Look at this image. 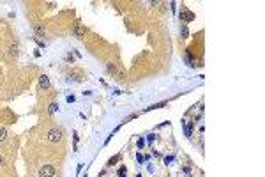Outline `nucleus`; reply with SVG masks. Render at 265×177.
Here are the masks:
<instances>
[{"instance_id": "9d476101", "label": "nucleus", "mask_w": 265, "mask_h": 177, "mask_svg": "<svg viewBox=\"0 0 265 177\" xmlns=\"http://www.w3.org/2000/svg\"><path fill=\"white\" fill-rule=\"evenodd\" d=\"M57 110H58V105H57V103H51V105H50V108H48V113H50V115H53Z\"/></svg>"}, {"instance_id": "1a4fd4ad", "label": "nucleus", "mask_w": 265, "mask_h": 177, "mask_svg": "<svg viewBox=\"0 0 265 177\" xmlns=\"http://www.w3.org/2000/svg\"><path fill=\"white\" fill-rule=\"evenodd\" d=\"M5 138H7V129H5V128H2V126H0V142H4V140H5Z\"/></svg>"}, {"instance_id": "6e6552de", "label": "nucleus", "mask_w": 265, "mask_h": 177, "mask_svg": "<svg viewBox=\"0 0 265 177\" xmlns=\"http://www.w3.org/2000/svg\"><path fill=\"white\" fill-rule=\"evenodd\" d=\"M180 18H182V20H193V18H195V14L184 11V13H180Z\"/></svg>"}, {"instance_id": "f03ea898", "label": "nucleus", "mask_w": 265, "mask_h": 177, "mask_svg": "<svg viewBox=\"0 0 265 177\" xmlns=\"http://www.w3.org/2000/svg\"><path fill=\"white\" fill-rule=\"evenodd\" d=\"M39 177H55V168L51 165H44L39 170Z\"/></svg>"}, {"instance_id": "20e7f679", "label": "nucleus", "mask_w": 265, "mask_h": 177, "mask_svg": "<svg viewBox=\"0 0 265 177\" xmlns=\"http://www.w3.org/2000/svg\"><path fill=\"white\" fill-rule=\"evenodd\" d=\"M73 36H76L78 39H81V37L85 36V27H83V25H76L74 30H73Z\"/></svg>"}, {"instance_id": "4468645a", "label": "nucleus", "mask_w": 265, "mask_h": 177, "mask_svg": "<svg viewBox=\"0 0 265 177\" xmlns=\"http://www.w3.org/2000/svg\"><path fill=\"white\" fill-rule=\"evenodd\" d=\"M187 34H189V32H187V28L182 27V37H187Z\"/></svg>"}, {"instance_id": "f8f14e48", "label": "nucleus", "mask_w": 265, "mask_h": 177, "mask_svg": "<svg viewBox=\"0 0 265 177\" xmlns=\"http://www.w3.org/2000/svg\"><path fill=\"white\" fill-rule=\"evenodd\" d=\"M119 177H126V166H120L119 168Z\"/></svg>"}, {"instance_id": "39448f33", "label": "nucleus", "mask_w": 265, "mask_h": 177, "mask_svg": "<svg viewBox=\"0 0 265 177\" xmlns=\"http://www.w3.org/2000/svg\"><path fill=\"white\" fill-rule=\"evenodd\" d=\"M182 128H184L186 136H191V135H193V124L189 122V121H182Z\"/></svg>"}, {"instance_id": "f257e3e1", "label": "nucleus", "mask_w": 265, "mask_h": 177, "mask_svg": "<svg viewBox=\"0 0 265 177\" xmlns=\"http://www.w3.org/2000/svg\"><path fill=\"white\" fill-rule=\"evenodd\" d=\"M62 136H64V131H62V128H51L50 131H48V142H51V144H57V142H60L62 140Z\"/></svg>"}, {"instance_id": "9b49d317", "label": "nucleus", "mask_w": 265, "mask_h": 177, "mask_svg": "<svg viewBox=\"0 0 265 177\" xmlns=\"http://www.w3.org/2000/svg\"><path fill=\"white\" fill-rule=\"evenodd\" d=\"M136 145H138L140 149H143V147H145V140H143V138H138V142H136Z\"/></svg>"}, {"instance_id": "2eb2a0df", "label": "nucleus", "mask_w": 265, "mask_h": 177, "mask_svg": "<svg viewBox=\"0 0 265 177\" xmlns=\"http://www.w3.org/2000/svg\"><path fill=\"white\" fill-rule=\"evenodd\" d=\"M4 165H5V158H4V156H0V166H4Z\"/></svg>"}, {"instance_id": "ddd939ff", "label": "nucleus", "mask_w": 265, "mask_h": 177, "mask_svg": "<svg viewBox=\"0 0 265 177\" xmlns=\"http://www.w3.org/2000/svg\"><path fill=\"white\" fill-rule=\"evenodd\" d=\"M170 161H173V156H166V158H164V163L170 165Z\"/></svg>"}, {"instance_id": "f3484780", "label": "nucleus", "mask_w": 265, "mask_h": 177, "mask_svg": "<svg viewBox=\"0 0 265 177\" xmlns=\"http://www.w3.org/2000/svg\"><path fill=\"white\" fill-rule=\"evenodd\" d=\"M138 161L142 163V161H145V156H142V154H138Z\"/></svg>"}, {"instance_id": "dca6fc26", "label": "nucleus", "mask_w": 265, "mask_h": 177, "mask_svg": "<svg viewBox=\"0 0 265 177\" xmlns=\"http://www.w3.org/2000/svg\"><path fill=\"white\" fill-rule=\"evenodd\" d=\"M74 101V96H67V103H73Z\"/></svg>"}, {"instance_id": "0eeeda50", "label": "nucleus", "mask_w": 265, "mask_h": 177, "mask_svg": "<svg viewBox=\"0 0 265 177\" xmlns=\"http://www.w3.org/2000/svg\"><path fill=\"white\" fill-rule=\"evenodd\" d=\"M18 44H11L9 46V50H7V55H9V58H16L18 57Z\"/></svg>"}, {"instance_id": "7ed1b4c3", "label": "nucleus", "mask_w": 265, "mask_h": 177, "mask_svg": "<svg viewBox=\"0 0 265 177\" xmlns=\"http://www.w3.org/2000/svg\"><path fill=\"white\" fill-rule=\"evenodd\" d=\"M106 69H108V71H110L111 74H115V76L119 78V80H124V74H122L119 69H117V66H115V64H108V66H106Z\"/></svg>"}, {"instance_id": "423d86ee", "label": "nucleus", "mask_w": 265, "mask_h": 177, "mask_svg": "<svg viewBox=\"0 0 265 177\" xmlns=\"http://www.w3.org/2000/svg\"><path fill=\"white\" fill-rule=\"evenodd\" d=\"M48 87H50V78L46 74L39 76V89H48Z\"/></svg>"}]
</instances>
